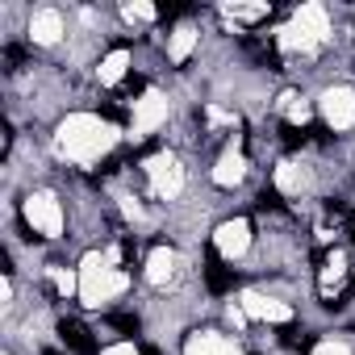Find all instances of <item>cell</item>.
Segmentation results:
<instances>
[{
	"mask_svg": "<svg viewBox=\"0 0 355 355\" xmlns=\"http://www.w3.org/2000/svg\"><path fill=\"white\" fill-rule=\"evenodd\" d=\"M313 355H351V351L338 347V343H322V347H313Z\"/></svg>",
	"mask_w": 355,
	"mask_h": 355,
	"instance_id": "23",
	"label": "cell"
},
{
	"mask_svg": "<svg viewBox=\"0 0 355 355\" xmlns=\"http://www.w3.org/2000/svg\"><path fill=\"white\" fill-rule=\"evenodd\" d=\"M322 113H326V121H330L334 130H343V125L355 121V96H351L347 88H334V92L322 96Z\"/></svg>",
	"mask_w": 355,
	"mask_h": 355,
	"instance_id": "6",
	"label": "cell"
},
{
	"mask_svg": "<svg viewBox=\"0 0 355 355\" xmlns=\"http://www.w3.org/2000/svg\"><path fill=\"white\" fill-rule=\"evenodd\" d=\"M226 17H234V21H247V26H251V21H268V17H272V9H268V5H230V9H226Z\"/></svg>",
	"mask_w": 355,
	"mask_h": 355,
	"instance_id": "19",
	"label": "cell"
},
{
	"mask_svg": "<svg viewBox=\"0 0 355 355\" xmlns=\"http://www.w3.org/2000/svg\"><path fill=\"white\" fill-rule=\"evenodd\" d=\"M184 355H234V343H226V338L214 334V330H201V334L189 338Z\"/></svg>",
	"mask_w": 355,
	"mask_h": 355,
	"instance_id": "9",
	"label": "cell"
},
{
	"mask_svg": "<svg viewBox=\"0 0 355 355\" xmlns=\"http://www.w3.org/2000/svg\"><path fill=\"white\" fill-rule=\"evenodd\" d=\"M243 171H247V159H243V150H226V155L218 159L214 180H218L222 189H230V184H239V180H243Z\"/></svg>",
	"mask_w": 355,
	"mask_h": 355,
	"instance_id": "11",
	"label": "cell"
},
{
	"mask_svg": "<svg viewBox=\"0 0 355 355\" xmlns=\"http://www.w3.org/2000/svg\"><path fill=\"white\" fill-rule=\"evenodd\" d=\"M243 301H247V313H251V318L280 322V326L293 318V313H288V305H280V301H268V297H255V293H251V297H243Z\"/></svg>",
	"mask_w": 355,
	"mask_h": 355,
	"instance_id": "12",
	"label": "cell"
},
{
	"mask_svg": "<svg viewBox=\"0 0 355 355\" xmlns=\"http://www.w3.org/2000/svg\"><path fill=\"white\" fill-rule=\"evenodd\" d=\"M171 272H175V251L171 247H155L150 259H146V280L150 284H167Z\"/></svg>",
	"mask_w": 355,
	"mask_h": 355,
	"instance_id": "10",
	"label": "cell"
},
{
	"mask_svg": "<svg viewBox=\"0 0 355 355\" xmlns=\"http://www.w3.org/2000/svg\"><path fill=\"white\" fill-rule=\"evenodd\" d=\"M125 17H142V21H146V17H155V9H150V5H130Z\"/></svg>",
	"mask_w": 355,
	"mask_h": 355,
	"instance_id": "24",
	"label": "cell"
},
{
	"mask_svg": "<svg viewBox=\"0 0 355 355\" xmlns=\"http://www.w3.org/2000/svg\"><path fill=\"white\" fill-rule=\"evenodd\" d=\"M109 326L121 330V334H138V318L134 313H109Z\"/></svg>",
	"mask_w": 355,
	"mask_h": 355,
	"instance_id": "20",
	"label": "cell"
},
{
	"mask_svg": "<svg viewBox=\"0 0 355 355\" xmlns=\"http://www.w3.org/2000/svg\"><path fill=\"white\" fill-rule=\"evenodd\" d=\"M280 343H284L288 351H309V347H313V343H309L305 334H297V330H288V326L280 330Z\"/></svg>",
	"mask_w": 355,
	"mask_h": 355,
	"instance_id": "21",
	"label": "cell"
},
{
	"mask_svg": "<svg viewBox=\"0 0 355 355\" xmlns=\"http://www.w3.org/2000/svg\"><path fill=\"white\" fill-rule=\"evenodd\" d=\"M59 334H63V347H67V351H76V355H92V351H96V343H92L88 326H80V322H63V326H59Z\"/></svg>",
	"mask_w": 355,
	"mask_h": 355,
	"instance_id": "13",
	"label": "cell"
},
{
	"mask_svg": "<svg viewBox=\"0 0 355 355\" xmlns=\"http://www.w3.org/2000/svg\"><path fill=\"white\" fill-rule=\"evenodd\" d=\"M142 171L150 175V184H155L159 197H175V193H180V184H184V171H180V163H175L171 155H150Z\"/></svg>",
	"mask_w": 355,
	"mask_h": 355,
	"instance_id": "5",
	"label": "cell"
},
{
	"mask_svg": "<svg viewBox=\"0 0 355 355\" xmlns=\"http://www.w3.org/2000/svg\"><path fill=\"white\" fill-rule=\"evenodd\" d=\"M125 67H130V55H125V51H113V55L101 63V84H121V80H125Z\"/></svg>",
	"mask_w": 355,
	"mask_h": 355,
	"instance_id": "17",
	"label": "cell"
},
{
	"mask_svg": "<svg viewBox=\"0 0 355 355\" xmlns=\"http://www.w3.org/2000/svg\"><path fill=\"white\" fill-rule=\"evenodd\" d=\"M214 243H218V251H222L226 259H234V255H243V251L251 247V226H247V222H226Z\"/></svg>",
	"mask_w": 355,
	"mask_h": 355,
	"instance_id": "8",
	"label": "cell"
},
{
	"mask_svg": "<svg viewBox=\"0 0 355 355\" xmlns=\"http://www.w3.org/2000/svg\"><path fill=\"white\" fill-rule=\"evenodd\" d=\"M351 234H355V218H351Z\"/></svg>",
	"mask_w": 355,
	"mask_h": 355,
	"instance_id": "26",
	"label": "cell"
},
{
	"mask_svg": "<svg viewBox=\"0 0 355 355\" xmlns=\"http://www.w3.org/2000/svg\"><path fill=\"white\" fill-rule=\"evenodd\" d=\"M205 284H209L214 293H226V288H234V272L222 268L218 255H209V259H205Z\"/></svg>",
	"mask_w": 355,
	"mask_h": 355,
	"instance_id": "14",
	"label": "cell"
},
{
	"mask_svg": "<svg viewBox=\"0 0 355 355\" xmlns=\"http://www.w3.org/2000/svg\"><path fill=\"white\" fill-rule=\"evenodd\" d=\"M297 189H305V171L297 163H280L276 167V193H297Z\"/></svg>",
	"mask_w": 355,
	"mask_h": 355,
	"instance_id": "16",
	"label": "cell"
},
{
	"mask_svg": "<svg viewBox=\"0 0 355 355\" xmlns=\"http://www.w3.org/2000/svg\"><path fill=\"white\" fill-rule=\"evenodd\" d=\"M125 288V276H121V268H113L109 263V255H88L84 259V280H80V293H84V301L88 305H101V301H109L113 293H121Z\"/></svg>",
	"mask_w": 355,
	"mask_h": 355,
	"instance_id": "2",
	"label": "cell"
},
{
	"mask_svg": "<svg viewBox=\"0 0 355 355\" xmlns=\"http://www.w3.org/2000/svg\"><path fill=\"white\" fill-rule=\"evenodd\" d=\"M322 34H326V17H322V9L305 5V9L293 17V26L280 34V46H288V51H313V46L322 42Z\"/></svg>",
	"mask_w": 355,
	"mask_h": 355,
	"instance_id": "3",
	"label": "cell"
},
{
	"mask_svg": "<svg viewBox=\"0 0 355 355\" xmlns=\"http://www.w3.org/2000/svg\"><path fill=\"white\" fill-rule=\"evenodd\" d=\"M109 355H134V351H130V347H117V351H109Z\"/></svg>",
	"mask_w": 355,
	"mask_h": 355,
	"instance_id": "25",
	"label": "cell"
},
{
	"mask_svg": "<svg viewBox=\"0 0 355 355\" xmlns=\"http://www.w3.org/2000/svg\"><path fill=\"white\" fill-rule=\"evenodd\" d=\"M51 276H55V288H59L63 297H67V293H76V276H71V272H63V268H55Z\"/></svg>",
	"mask_w": 355,
	"mask_h": 355,
	"instance_id": "22",
	"label": "cell"
},
{
	"mask_svg": "<svg viewBox=\"0 0 355 355\" xmlns=\"http://www.w3.org/2000/svg\"><path fill=\"white\" fill-rule=\"evenodd\" d=\"M109 142H113V134L101 117H71L59 130V146L71 159H96L101 150H109Z\"/></svg>",
	"mask_w": 355,
	"mask_h": 355,
	"instance_id": "1",
	"label": "cell"
},
{
	"mask_svg": "<svg viewBox=\"0 0 355 355\" xmlns=\"http://www.w3.org/2000/svg\"><path fill=\"white\" fill-rule=\"evenodd\" d=\"M46 355H59V351H46Z\"/></svg>",
	"mask_w": 355,
	"mask_h": 355,
	"instance_id": "27",
	"label": "cell"
},
{
	"mask_svg": "<svg viewBox=\"0 0 355 355\" xmlns=\"http://www.w3.org/2000/svg\"><path fill=\"white\" fill-rule=\"evenodd\" d=\"M163 117H167V101H163V96H155V92H146V96H142V101H134V109H130L134 130H155Z\"/></svg>",
	"mask_w": 355,
	"mask_h": 355,
	"instance_id": "7",
	"label": "cell"
},
{
	"mask_svg": "<svg viewBox=\"0 0 355 355\" xmlns=\"http://www.w3.org/2000/svg\"><path fill=\"white\" fill-rule=\"evenodd\" d=\"M59 34H63V17H59L55 9H46V13L34 17V38H38V42H55Z\"/></svg>",
	"mask_w": 355,
	"mask_h": 355,
	"instance_id": "15",
	"label": "cell"
},
{
	"mask_svg": "<svg viewBox=\"0 0 355 355\" xmlns=\"http://www.w3.org/2000/svg\"><path fill=\"white\" fill-rule=\"evenodd\" d=\"M26 222H30V230L38 239H55L63 230V209H59V201L51 193H34L26 201Z\"/></svg>",
	"mask_w": 355,
	"mask_h": 355,
	"instance_id": "4",
	"label": "cell"
},
{
	"mask_svg": "<svg viewBox=\"0 0 355 355\" xmlns=\"http://www.w3.org/2000/svg\"><path fill=\"white\" fill-rule=\"evenodd\" d=\"M193 42H197V34L184 26V30H175L171 34V46H167V55H171V63H184L189 59V51H193Z\"/></svg>",
	"mask_w": 355,
	"mask_h": 355,
	"instance_id": "18",
	"label": "cell"
}]
</instances>
